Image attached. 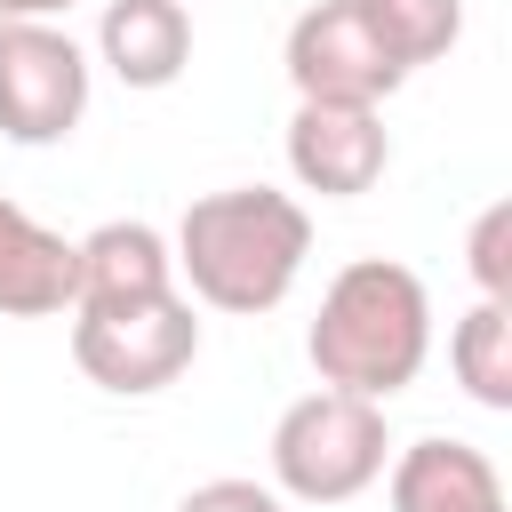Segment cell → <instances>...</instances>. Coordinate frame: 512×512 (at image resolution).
I'll return each instance as SVG.
<instances>
[{"mask_svg": "<svg viewBox=\"0 0 512 512\" xmlns=\"http://www.w3.org/2000/svg\"><path fill=\"white\" fill-rule=\"evenodd\" d=\"M96 64L120 88H176L192 64V8L184 0H104L96 16Z\"/></svg>", "mask_w": 512, "mask_h": 512, "instance_id": "9c48e42d", "label": "cell"}, {"mask_svg": "<svg viewBox=\"0 0 512 512\" xmlns=\"http://www.w3.org/2000/svg\"><path fill=\"white\" fill-rule=\"evenodd\" d=\"M384 504L392 512H504V472L472 440H408L384 464Z\"/></svg>", "mask_w": 512, "mask_h": 512, "instance_id": "ba28073f", "label": "cell"}, {"mask_svg": "<svg viewBox=\"0 0 512 512\" xmlns=\"http://www.w3.org/2000/svg\"><path fill=\"white\" fill-rule=\"evenodd\" d=\"M176 512H288V504L272 496V480H240V472H224V480L184 488V504H176Z\"/></svg>", "mask_w": 512, "mask_h": 512, "instance_id": "9a60e30c", "label": "cell"}, {"mask_svg": "<svg viewBox=\"0 0 512 512\" xmlns=\"http://www.w3.org/2000/svg\"><path fill=\"white\" fill-rule=\"evenodd\" d=\"M176 280L192 288V304L208 312H272L288 304V288L304 280V256H312V216L296 192H272V184H224V192H200L184 216H176Z\"/></svg>", "mask_w": 512, "mask_h": 512, "instance_id": "6da1fadb", "label": "cell"}, {"mask_svg": "<svg viewBox=\"0 0 512 512\" xmlns=\"http://www.w3.org/2000/svg\"><path fill=\"white\" fill-rule=\"evenodd\" d=\"M392 168V136L376 104H296L288 112V176L320 200H360Z\"/></svg>", "mask_w": 512, "mask_h": 512, "instance_id": "52a82bcc", "label": "cell"}, {"mask_svg": "<svg viewBox=\"0 0 512 512\" xmlns=\"http://www.w3.org/2000/svg\"><path fill=\"white\" fill-rule=\"evenodd\" d=\"M464 272L480 280L488 304H512V200H488L464 232Z\"/></svg>", "mask_w": 512, "mask_h": 512, "instance_id": "5bb4252c", "label": "cell"}, {"mask_svg": "<svg viewBox=\"0 0 512 512\" xmlns=\"http://www.w3.org/2000/svg\"><path fill=\"white\" fill-rule=\"evenodd\" d=\"M448 368L464 384V400L480 408H512V304H472L456 328H448Z\"/></svg>", "mask_w": 512, "mask_h": 512, "instance_id": "7c38bea8", "label": "cell"}, {"mask_svg": "<svg viewBox=\"0 0 512 512\" xmlns=\"http://www.w3.org/2000/svg\"><path fill=\"white\" fill-rule=\"evenodd\" d=\"M96 64L64 24H0V136L40 152L88 120Z\"/></svg>", "mask_w": 512, "mask_h": 512, "instance_id": "5b68a950", "label": "cell"}, {"mask_svg": "<svg viewBox=\"0 0 512 512\" xmlns=\"http://www.w3.org/2000/svg\"><path fill=\"white\" fill-rule=\"evenodd\" d=\"M368 16V32L392 48L400 72L416 64H440L456 40H464V0H352Z\"/></svg>", "mask_w": 512, "mask_h": 512, "instance_id": "4fadbf2b", "label": "cell"}, {"mask_svg": "<svg viewBox=\"0 0 512 512\" xmlns=\"http://www.w3.org/2000/svg\"><path fill=\"white\" fill-rule=\"evenodd\" d=\"M304 360L328 392L384 408L432 360V288L400 256H352L320 288V312L304 328Z\"/></svg>", "mask_w": 512, "mask_h": 512, "instance_id": "7a4b0ae2", "label": "cell"}, {"mask_svg": "<svg viewBox=\"0 0 512 512\" xmlns=\"http://www.w3.org/2000/svg\"><path fill=\"white\" fill-rule=\"evenodd\" d=\"M200 360L192 296H136V304H72V368L112 400H152Z\"/></svg>", "mask_w": 512, "mask_h": 512, "instance_id": "277c9868", "label": "cell"}, {"mask_svg": "<svg viewBox=\"0 0 512 512\" xmlns=\"http://www.w3.org/2000/svg\"><path fill=\"white\" fill-rule=\"evenodd\" d=\"M392 464V424L376 400L352 392H304L272 424V496L280 504H352L384 480Z\"/></svg>", "mask_w": 512, "mask_h": 512, "instance_id": "3957f363", "label": "cell"}, {"mask_svg": "<svg viewBox=\"0 0 512 512\" xmlns=\"http://www.w3.org/2000/svg\"><path fill=\"white\" fill-rule=\"evenodd\" d=\"M280 64H288L296 104H376V112H384V96L408 80L352 0H312V8L288 24Z\"/></svg>", "mask_w": 512, "mask_h": 512, "instance_id": "8992f818", "label": "cell"}, {"mask_svg": "<svg viewBox=\"0 0 512 512\" xmlns=\"http://www.w3.org/2000/svg\"><path fill=\"white\" fill-rule=\"evenodd\" d=\"M72 240L48 232L24 200L0 192V312L8 320H48L72 312Z\"/></svg>", "mask_w": 512, "mask_h": 512, "instance_id": "8fae6325", "label": "cell"}, {"mask_svg": "<svg viewBox=\"0 0 512 512\" xmlns=\"http://www.w3.org/2000/svg\"><path fill=\"white\" fill-rule=\"evenodd\" d=\"M72 0H0V24H56Z\"/></svg>", "mask_w": 512, "mask_h": 512, "instance_id": "2e32d148", "label": "cell"}, {"mask_svg": "<svg viewBox=\"0 0 512 512\" xmlns=\"http://www.w3.org/2000/svg\"><path fill=\"white\" fill-rule=\"evenodd\" d=\"M72 304H136V296H168L176 288V256L168 232L144 216H104L88 240H72Z\"/></svg>", "mask_w": 512, "mask_h": 512, "instance_id": "30bf717a", "label": "cell"}]
</instances>
